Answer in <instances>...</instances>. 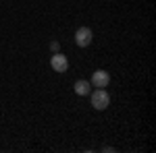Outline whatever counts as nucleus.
Returning a JSON list of instances; mask_svg holds the SVG:
<instances>
[{"label":"nucleus","instance_id":"f257e3e1","mask_svg":"<svg viewBox=\"0 0 156 153\" xmlns=\"http://www.w3.org/2000/svg\"><path fill=\"white\" fill-rule=\"evenodd\" d=\"M92 39H94V33H92L90 27H79V29L75 31V44L79 48H87L92 44Z\"/></svg>","mask_w":156,"mask_h":153},{"label":"nucleus","instance_id":"f03ea898","mask_svg":"<svg viewBox=\"0 0 156 153\" xmlns=\"http://www.w3.org/2000/svg\"><path fill=\"white\" fill-rule=\"evenodd\" d=\"M108 104H110V97H108L106 89H96L92 93V106L96 108V110H106Z\"/></svg>","mask_w":156,"mask_h":153},{"label":"nucleus","instance_id":"7ed1b4c3","mask_svg":"<svg viewBox=\"0 0 156 153\" xmlns=\"http://www.w3.org/2000/svg\"><path fill=\"white\" fill-rule=\"evenodd\" d=\"M50 66H52V71H54V72H67V68H69V60H67L65 54L54 52L52 58H50Z\"/></svg>","mask_w":156,"mask_h":153},{"label":"nucleus","instance_id":"20e7f679","mask_svg":"<svg viewBox=\"0 0 156 153\" xmlns=\"http://www.w3.org/2000/svg\"><path fill=\"white\" fill-rule=\"evenodd\" d=\"M90 83H92L96 89H104V87H108V83H110V75H108L106 71H102V68H98V71H94Z\"/></svg>","mask_w":156,"mask_h":153},{"label":"nucleus","instance_id":"39448f33","mask_svg":"<svg viewBox=\"0 0 156 153\" xmlns=\"http://www.w3.org/2000/svg\"><path fill=\"white\" fill-rule=\"evenodd\" d=\"M90 91H92V83L90 81H77L75 83V93L77 95H90Z\"/></svg>","mask_w":156,"mask_h":153},{"label":"nucleus","instance_id":"423d86ee","mask_svg":"<svg viewBox=\"0 0 156 153\" xmlns=\"http://www.w3.org/2000/svg\"><path fill=\"white\" fill-rule=\"evenodd\" d=\"M50 48H52V52H58V42H52Z\"/></svg>","mask_w":156,"mask_h":153}]
</instances>
